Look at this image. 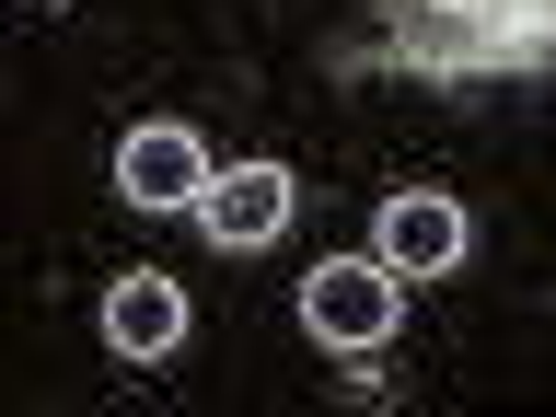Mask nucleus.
<instances>
[{
    "label": "nucleus",
    "mask_w": 556,
    "mask_h": 417,
    "mask_svg": "<svg viewBox=\"0 0 556 417\" xmlns=\"http://www.w3.org/2000/svg\"><path fill=\"white\" fill-rule=\"evenodd\" d=\"M302 325L325 348H348V359H371V348L406 325V278L382 267V255H325V267L302 278Z\"/></svg>",
    "instance_id": "f257e3e1"
},
{
    "label": "nucleus",
    "mask_w": 556,
    "mask_h": 417,
    "mask_svg": "<svg viewBox=\"0 0 556 417\" xmlns=\"http://www.w3.org/2000/svg\"><path fill=\"white\" fill-rule=\"evenodd\" d=\"M208 174H220V163H208L198 128H174V116H151V128L116 139V198H128V208H198Z\"/></svg>",
    "instance_id": "f03ea898"
},
{
    "label": "nucleus",
    "mask_w": 556,
    "mask_h": 417,
    "mask_svg": "<svg viewBox=\"0 0 556 417\" xmlns=\"http://www.w3.org/2000/svg\"><path fill=\"white\" fill-rule=\"evenodd\" d=\"M464 243H476V232H464V208L429 198V186L382 198V220H371V255H382L394 278H452V267H464Z\"/></svg>",
    "instance_id": "7ed1b4c3"
},
{
    "label": "nucleus",
    "mask_w": 556,
    "mask_h": 417,
    "mask_svg": "<svg viewBox=\"0 0 556 417\" xmlns=\"http://www.w3.org/2000/svg\"><path fill=\"white\" fill-rule=\"evenodd\" d=\"M104 348H116V359H139V371H151V359H174V348H186V290H174L163 267H128L116 290H104Z\"/></svg>",
    "instance_id": "20e7f679"
},
{
    "label": "nucleus",
    "mask_w": 556,
    "mask_h": 417,
    "mask_svg": "<svg viewBox=\"0 0 556 417\" xmlns=\"http://www.w3.org/2000/svg\"><path fill=\"white\" fill-rule=\"evenodd\" d=\"M290 198H302V186H290V174L278 163H232V174H208V198H198V220H208V243H267L278 220H290Z\"/></svg>",
    "instance_id": "39448f33"
}]
</instances>
